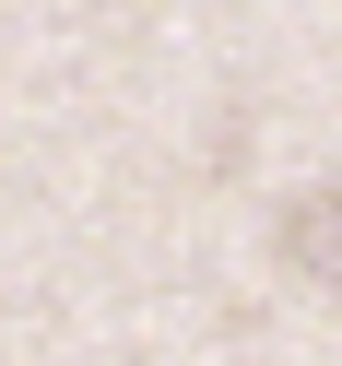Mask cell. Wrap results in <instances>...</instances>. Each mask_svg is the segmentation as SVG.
<instances>
[{
  "label": "cell",
  "mask_w": 342,
  "mask_h": 366,
  "mask_svg": "<svg viewBox=\"0 0 342 366\" xmlns=\"http://www.w3.org/2000/svg\"><path fill=\"white\" fill-rule=\"evenodd\" d=\"M283 248H295V272H307V284H331V189H307L283 213Z\"/></svg>",
  "instance_id": "6da1fadb"
}]
</instances>
